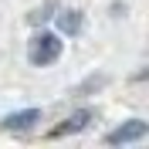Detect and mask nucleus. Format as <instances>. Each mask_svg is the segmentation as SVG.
Segmentation results:
<instances>
[{
  "instance_id": "f257e3e1",
  "label": "nucleus",
  "mask_w": 149,
  "mask_h": 149,
  "mask_svg": "<svg viewBox=\"0 0 149 149\" xmlns=\"http://www.w3.org/2000/svg\"><path fill=\"white\" fill-rule=\"evenodd\" d=\"M31 65L44 68V65H54L58 58H61V41H58V34H37L34 41H31Z\"/></svg>"
},
{
  "instance_id": "f03ea898",
  "label": "nucleus",
  "mask_w": 149,
  "mask_h": 149,
  "mask_svg": "<svg viewBox=\"0 0 149 149\" xmlns=\"http://www.w3.org/2000/svg\"><path fill=\"white\" fill-rule=\"evenodd\" d=\"M146 132H149V125H146L142 119H129L125 125L112 129L109 136H105V142H109V146H125V142H139V139H146Z\"/></svg>"
},
{
  "instance_id": "7ed1b4c3",
  "label": "nucleus",
  "mask_w": 149,
  "mask_h": 149,
  "mask_svg": "<svg viewBox=\"0 0 149 149\" xmlns=\"http://www.w3.org/2000/svg\"><path fill=\"white\" fill-rule=\"evenodd\" d=\"M88 122H92V109H78L74 115H68V119L61 122V125H58V129L51 132V136L58 139V136H68V132H81L85 125H88Z\"/></svg>"
},
{
  "instance_id": "20e7f679",
  "label": "nucleus",
  "mask_w": 149,
  "mask_h": 149,
  "mask_svg": "<svg viewBox=\"0 0 149 149\" xmlns=\"http://www.w3.org/2000/svg\"><path fill=\"white\" fill-rule=\"evenodd\" d=\"M34 122H41V109H24V112H14V115H7V119H3V125H7L10 132H24V129H31Z\"/></svg>"
},
{
  "instance_id": "39448f33",
  "label": "nucleus",
  "mask_w": 149,
  "mask_h": 149,
  "mask_svg": "<svg viewBox=\"0 0 149 149\" xmlns=\"http://www.w3.org/2000/svg\"><path fill=\"white\" fill-rule=\"evenodd\" d=\"M58 27L65 34H78L81 31V10H61L58 14Z\"/></svg>"
}]
</instances>
